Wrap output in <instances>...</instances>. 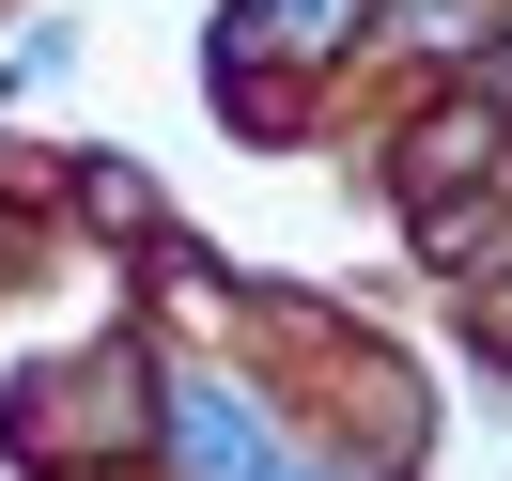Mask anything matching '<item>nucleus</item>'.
I'll use <instances>...</instances> for the list:
<instances>
[{"label":"nucleus","mask_w":512,"mask_h":481,"mask_svg":"<svg viewBox=\"0 0 512 481\" xmlns=\"http://www.w3.org/2000/svg\"><path fill=\"white\" fill-rule=\"evenodd\" d=\"M171 450H187V481H326L311 450H280L264 404L218 388V373H171Z\"/></svg>","instance_id":"obj_1"},{"label":"nucleus","mask_w":512,"mask_h":481,"mask_svg":"<svg viewBox=\"0 0 512 481\" xmlns=\"http://www.w3.org/2000/svg\"><path fill=\"white\" fill-rule=\"evenodd\" d=\"M373 0H233V32H218V63H233V94H249L264 63H311V47H342Z\"/></svg>","instance_id":"obj_2"},{"label":"nucleus","mask_w":512,"mask_h":481,"mask_svg":"<svg viewBox=\"0 0 512 481\" xmlns=\"http://www.w3.org/2000/svg\"><path fill=\"white\" fill-rule=\"evenodd\" d=\"M481 342H497V357H512V295H481Z\"/></svg>","instance_id":"obj_3"}]
</instances>
